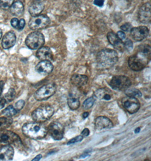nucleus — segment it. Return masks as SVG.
Returning a JSON list of instances; mask_svg holds the SVG:
<instances>
[{
    "mask_svg": "<svg viewBox=\"0 0 151 161\" xmlns=\"http://www.w3.org/2000/svg\"><path fill=\"white\" fill-rule=\"evenodd\" d=\"M118 59V54L115 50L105 49L100 50L96 56L98 66L102 69H110L116 64Z\"/></svg>",
    "mask_w": 151,
    "mask_h": 161,
    "instance_id": "f257e3e1",
    "label": "nucleus"
},
{
    "mask_svg": "<svg viewBox=\"0 0 151 161\" xmlns=\"http://www.w3.org/2000/svg\"><path fill=\"white\" fill-rule=\"evenodd\" d=\"M22 132L25 136L29 138L42 139L47 135L48 128L41 123H27L23 126Z\"/></svg>",
    "mask_w": 151,
    "mask_h": 161,
    "instance_id": "f03ea898",
    "label": "nucleus"
},
{
    "mask_svg": "<svg viewBox=\"0 0 151 161\" xmlns=\"http://www.w3.org/2000/svg\"><path fill=\"white\" fill-rule=\"evenodd\" d=\"M54 112V108L50 105L40 106L32 112V117L35 122H44L53 116Z\"/></svg>",
    "mask_w": 151,
    "mask_h": 161,
    "instance_id": "7ed1b4c3",
    "label": "nucleus"
},
{
    "mask_svg": "<svg viewBox=\"0 0 151 161\" xmlns=\"http://www.w3.org/2000/svg\"><path fill=\"white\" fill-rule=\"evenodd\" d=\"M45 39L42 33L37 31L33 32L28 35L25 39V44L32 50L38 49L43 47Z\"/></svg>",
    "mask_w": 151,
    "mask_h": 161,
    "instance_id": "20e7f679",
    "label": "nucleus"
},
{
    "mask_svg": "<svg viewBox=\"0 0 151 161\" xmlns=\"http://www.w3.org/2000/svg\"><path fill=\"white\" fill-rule=\"evenodd\" d=\"M21 144V140L16 133L10 130H0V144L20 145Z\"/></svg>",
    "mask_w": 151,
    "mask_h": 161,
    "instance_id": "39448f33",
    "label": "nucleus"
},
{
    "mask_svg": "<svg viewBox=\"0 0 151 161\" xmlns=\"http://www.w3.org/2000/svg\"><path fill=\"white\" fill-rule=\"evenodd\" d=\"M57 86L54 83L48 84L38 89L35 92L34 97L37 101L48 100L56 92Z\"/></svg>",
    "mask_w": 151,
    "mask_h": 161,
    "instance_id": "423d86ee",
    "label": "nucleus"
},
{
    "mask_svg": "<svg viewBox=\"0 0 151 161\" xmlns=\"http://www.w3.org/2000/svg\"><path fill=\"white\" fill-rule=\"evenodd\" d=\"M131 85V81L125 76H115L110 82V86L116 91H125Z\"/></svg>",
    "mask_w": 151,
    "mask_h": 161,
    "instance_id": "0eeeda50",
    "label": "nucleus"
},
{
    "mask_svg": "<svg viewBox=\"0 0 151 161\" xmlns=\"http://www.w3.org/2000/svg\"><path fill=\"white\" fill-rule=\"evenodd\" d=\"M50 24L49 17L45 15H39L31 18L29 21V27L32 30H39L47 27Z\"/></svg>",
    "mask_w": 151,
    "mask_h": 161,
    "instance_id": "6e6552de",
    "label": "nucleus"
},
{
    "mask_svg": "<svg viewBox=\"0 0 151 161\" xmlns=\"http://www.w3.org/2000/svg\"><path fill=\"white\" fill-rule=\"evenodd\" d=\"M122 104L124 108L130 114H134L140 108V105L137 98L127 96L122 100Z\"/></svg>",
    "mask_w": 151,
    "mask_h": 161,
    "instance_id": "1a4fd4ad",
    "label": "nucleus"
},
{
    "mask_svg": "<svg viewBox=\"0 0 151 161\" xmlns=\"http://www.w3.org/2000/svg\"><path fill=\"white\" fill-rule=\"evenodd\" d=\"M64 127L60 123L54 122L50 123L48 128V132L50 136L55 140H61L64 135Z\"/></svg>",
    "mask_w": 151,
    "mask_h": 161,
    "instance_id": "9d476101",
    "label": "nucleus"
},
{
    "mask_svg": "<svg viewBox=\"0 0 151 161\" xmlns=\"http://www.w3.org/2000/svg\"><path fill=\"white\" fill-rule=\"evenodd\" d=\"M148 62L139 55H134L129 58L128 64L130 68L135 71H141Z\"/></svg>",
    "mask_w": 151,
    "mask_h": 161,
    "instance_id": "9b49d317",
    "label": "nucleus"
},
{
    "mask_svg": "<svg viewBox=\"0 0 151 161\" xmlns=\"http://www.w3.org/2000/svg\"><path fill=\"white\" fill-rule=\"evenodd\" d=\"M138 18L140 22L148 23L151 20V7L150 3H144L139 8Z\"/></svg>",
    "mask_w": 151,
    "mask_h": 161,
    "instance_id": "f8f14e48",
    "label": "nucleus"
},
{
    "mask_svg": "<svg viewBox=\"0 0 151 161\" xmlns=\"http://www.w3.org/2000/svg\"><path fill=\"white\" fill-rule=\"evenodd\" d=\"M131 35L134 40L137 42H141L146 39L148 36L149 30L145 26H140L132 28L130 30Z\"/></svg>",
    "mask_w": 151,
    "mask_h": 161,
    "instance_id": "ddd939ff",
    "label": "nucleus"
},
{
    "mask_svg": "<svg viewBox=\"0 0 151 161\" xmlns=\"http://www.w3.org/2000/svg\"><path fill=\"white\" fill-rule=\"evenodd\" d=\"M107 38L108 41L114 47L120 52H123L125 50L124 42L118 37L117 34L113 32H109L107 35Z\"/></svg>",
    "mask_w": 151,
    "mask_h": 161,
    "instance_id": "4468645a",
    "label": "nucleus"
},
{
    "mask_svg": "<svg viewBox=\"0 0 151 161\" xmlns=\"http://www.w3.org/2000/svg\"><path fill=\"white\" fill-rule=\"evenodd\" d=\"M13 147L9 145H3L0 147V160L11 161L14 157Z\"/></svg>",
    "mask_w": 151,
    "mask_h": 161,
    "instance_id": "2eb2a0df",
    "label": "nucleus"
},
{
    "mask_svg": "<svg viewBox=\"0 0 151 161\" xmlns=\"http://www.w3.org/2000/svg\"><path fill=\"white\" fill-rule=\"evenodd\" d=\"M95 125L96 128L98 130L110 129L113 126V123L108 118L103 116L98 117L96 119Z\"/></svg>",
    "mask_w": 151,
    "mask_h": 161,
    "instance_id": "dca6fc26",
    "label": "nucleus"
},
{
    "mask_svg": "<svg viewBox=\"0 0 151 161\" xmlns=\"http://www.w3.org/2000/svg\"><path fill=\"white\" fill-rule=\"evenodd\" d=\"M53 69V65L49 61H42L36 66L37 72L44 75L50 74L52 72Z\"/></svg>",
    "mask_w": 151,
    "mask_h": 161,
    "instance_id": "f3484780",
    "label": "nucleus"
},
{
    "mask_svg": "<svg viewBox=\"0 0 151 161\" xmlns=\"http://www.w3.org/2000/svg\"><path fill=\"white\" fill-rule=\"evenodd\" d=\"M37 57L41 61H50L53 59V53L49 47H42L37 51Z\"/></svg>",
    "mask_w": 151,
    "mask_h": 161,
    "instance_id": "a211bd4d",
    "label": "nucleus"
},
{
    "mask_svg": "<svg viewBox=\"0 0 151 161\" xmlns=\"http://www.w3.org/2000/svg\"><path fill=\"white\" fill-rule=\"evenodd\" d=\"M16 42V36L15 34L12 32H8L6 33L5 36L3 37L2 41V46L3 47L8 49L10 47H13Z\"/></svg>",
    "mask_w": 151,
    "mask_h": 161,
    "instance_id": "6ab92c4d",
    "label": "nucleus"
},
{
    "mask_svg": "<svg viewBox=\"0 0 151 161\" xmlns=\"http://www.w3.org/2000/svg\"><path fill=\"white\" fill-rule=\"evenodd\" d=\"M44 8V3L41 0H35L29 8V12L32 17L39 15Z\"/></svg>",
    "mask_w": 151,
    "mask_h": 161,
    "instance_id": "aec40b11",
    "label": "nucleus"
},
{
    "mask_svg": "<svg viewBox=\"0 0 151 161\" xmlns=\"http://www.w3.org/2000/svg\"><path fill=\"white\" fill-rule=\"evenodd\" d=\"M88 78L86 75L74 74L71 78V83L73 85L78 87L84 86L87 84Z\"/></svg>",
    "mask_w": 151,
    "mask_h": 161,
    "instance_id": "412c9836",
    "label": "nucleus"
},
{
    "mask_svg": "<svg viewBox=\"0 0 151 161\" xmlns=\"http://www.w3.org/2000/svg\"><path fill=\"white\" fill-rule=\"evenodd\" d=\"M94 95L99 100H110L112 98V91L108 88H100L96 91Z\"/></svg>",
    "mask_w": 151,
    "mask_h": 161,
    "instance_id": "4be33fe9",
    "label": "nucleus"
},
{
    "mask_svg": "<svg viewBox=\"0 0 151 161\" xmlns=\"http://www.w3.org/2000/svg\"><path fill=\"white\" fill-rule=\"evenodd\" d=\"M10 11L12 14L14 15H21L24 11V5L22 2H21L20 1H17L13 3V4L10 7Z\"/></svg>",
    "mask_w": 151,
    "mask_h": 161,
    "instance_id": "5701e85b",
    "label": "nucleus"
},
{
    "mask_svg": "<svg viewBox=\"0 0 151 161\" xmlns=\"http://www.w3.org/2000/svg\"><path fill=\"white\" fill-rule=\"evenodd\" d=\"M67 103L69 107L72 110H76L80 106V102L78 97L74 94H70L69 96L67 99Z\"/></svg>",
    "mask_w": 151,
    "mask_h": 161,
    "instance_id": "b1692460",
    "label": "nucleus"
},
{
    "mask_svg": "<svg viewBox=\"0 0 151 161\" xmlns=\"http://www.w3.org/2000/svg\"><path fill=\"white\" fill-rule=\"evenodd\" d=\"M151 47L148 45H141L139 47L138 55L141 56L143 58L149 62L151 58Z\"/></svg>",
    "mask_w": 151,
    "mask_h": 161,
    "instance_id": "393cba45",
    "label": "nucleus"
},
{
    "mask_svg": "<svg viewBox=\"0 0 151 161\" xmlns=\"http://www.w3.org/2000/svg\"><path fill=\"white\" fill-rule=\"evenodd\" d=\"M13 123V119L10 117L0 118V130H6Z\"/></svg>",
    "mask_w": 151,
    "mask_h": 161,
    "instance_id": "a878e982",
    "label": "nucleus"
},
{
    "mask_svg": "<svg viewBox=\"0 0 151 161\" xmlns=\"http://www.w3.org/2000/svg\"><path fill=\"white\" fill-rule=\"evenodd\" d=\"M125 94L127 96L134 98H139L142 96V94L140 91L136 88H127L125 90Z\"/></svg>",
    "mask_w": 151,
    "mask_h": 161,
    "instance_id": "bb28decb",
    "label": "nucleus"
},
{
    "mask_svg": "<svg viewBox=\"0 0 151 161\" xmlns=\"http://www.w3.org/2000/svg\"><path fill=\"white\" fill-rule=\"evenodd\" d=\"M17 112L18 111L13 106L10 105L8 106V107H7L5 109H4L2 112V113L6 117H10L15 115L17 114Z\"/></svg>",
    "mask_w": 151,
    "mask_h": 161,
    "instance_id": "cd10ccee",
    "label": "nucleus"
},
{
    "mask_svg": "<svg viewBox=\"0 0 151 161\" xmlns=\"http://www.w3.org/2000/svg\"><path fill=\"white\" fill-rule=\"evenodd\" d=\"M15 95H16V93L13 88L9 89L8 92L6 93L4 96V98L6 102L8 103V102L12 101L15 97Z\"/></svg>",
    "mask_w": 151,
    "mask_h": 161,
    "instance_id": "c85d7f7f",
    "label": "nucleus"
},
{
    "mask_svg": "<svg viewBox=\"0 0 151 161\" xmlns=\"http://www.w3.org/2000/svg\"><path fill=\"white\" fill-rule=\"evenodd\" d=\"M14 0H0V8L3 10H7L13 4Z\"/></svg>",
    "mask_w": 151,
    "mask_h": 161,
    "instance_id": "c756f323",
    "label": "nucleus"
},
{
    "mask_svg": "<svg viewBox=\"0 0 151 161\" xmlns=\"http://www.w3.org/2000/svg\"><path fill=\"white\" fill-rule=\"evenodd\" d=\"M95 100L93 97H90L88 98H87V100H85L83 104V107L84 109L88 110L89 108L92 107L94 103H95Z\"/></svg>",
    "mask_w": 151,
    "mask_h": 161,
    "instance_id": "7c9ffc66",
    "label": "nucleus"
},
{
    "mask_svg": "<svg viewBox=\"0 0 151 161\" xmlns=\"http://www.w3.org/2000/svg\"><path fill=\"white\" fill-rule=\"evenodd\" d=\"M124 47L125 49L131 51L133 48V43L131 40L130 39H126V41L124 42Z\"/></svg>",
    "mask_w": 151,
    "mask_h": 161,
    "instance_id": "2f4dec72",
    "label": "nucleus"
},
{
    "mask_svg": "<svg viewBox=\"0 0 151 161\" xmlns=\"http://www.w3.org/2000/svg\"><path fill=\"white\" fill-rule=\"evenodd\" d=\"M83 139V136L82 135H80V136H78L73 138V139L70 140L69 142H67V145L72 144H74L76 142H81V140Z\"/></svg>",
    "mask_w": 151,
    "mask_h": 161,
    "instance_id": "473e14b6",
    "label": "nucleus"
},
{
    "mask_svg": "<svg viewBox=\"0 0 151 161\" xmlns=\"http://www.w3.org/2000/svg\"><path fill=\"white\" fill-rule=\"evenodd\" d=\"M25 105V101H23V100H20L19 101H18V102L15 103V108L17 110V111H20V110L24 107Z\"/></svg>",
    "mask_w": 151,
    "mask_h": 161,
    "instance_id": "72a5a7b5",
    "label": "nucleus"
},
{
    "mask_svg": "<svg viewBox=\"0 0 151 161\" xmlns=\"http://www.w3.org/2000/svg\"><path fill=\"white\" fill-rule=\"evenodd\" d=\"M132 25L129 23H126L120 26V29L125 32H128L131 30Z\"/></svg>",
    "mask_w": 151,
    "mask_h": 161,
    "instance_id": "f704fd0d",
    "label": "nucleus"
},
{
    "mask_svg": "<svg viewBox=\"0 0 151 161\" xmlns=\"http://www.w3.org/2000/svg\"><path fill=\"white\" fill-rule=\"evenodd\" d=\"M11 25L14 28L18 29V25H19V20L17 18H13L11 20Z\"/></svg>",
    "mask_w": 151,
    "mask_h": 161,
    "instance_id": "c9c22d12",
    "label": "nucleus"
},
{
    "mask_svg": "<svg viewBox=\"0 0 151 161\" xmlns=\"http://www.w3.org/2000/svg\"><path fill=\"white\" fill-rule=\"evenodd\" d=\"M25 20L23 19H21L19 21V25H18V30H23L24 27H25Z\"/></svg>",
    "mask_w": 151,
    "mask_h": 161,
    "instance_id": "e433bc0d",
    "label": "nucleus"
},
{
    "mask_svg": "<svg viewBox=\"0 0 151 161\" xmlns=\"http://www.w3.org/2000/svg\"><path fill=\"white\" fill-rule=\"evenodd\" d=\"M117 35L118 37L121 40H122L123 39H125L126 38V35H125V33L123 32V31H118L117 34Z\"/></svg>",
    "mask_w": 151,
    "mask_h": 161,
    "instance_id": "4c0bfd02",
    "label": "nucleus"
},
{
    "mask_svg": "<svg viewBox=\"0 0 151 161\" xmlns=\"http://www.w3.org/2000/svg\"><path fill=\"white\" fill-rule=\"evenodd\" d=\"M103 0H95L94 3L96 5L98 6H103Z\"/></svg>",
    "mask_w": 151,
    "mask_h": 161,
    "instance_id": "58836bf2",
    "label": "nucleus"
},
{
    "mask_svg": "<svg viewBox=\"0 0 151 161\" xmlns=\"http://www.w3.org/2000/svg\"><path fill=\"white\" fill-rule=\"evenodd\" d=\"M90 134V130L88 128H85L81 132V135L83 136H88Z\"/></svg>",
    "mask_w": 151,
    "mask_h": 161,
    "instance_id": "ea45409f",
    "label": "nucleus"
},
{
    "mask_svg": "<svg viewBox=\"0 0 151 161\" xmlns=\"http://www.w3.org/2000/svg\"><path fill=\"white\" fill-rule=\"evenodd\" d=\"M3 86H4V82L3 81H0V97H1V95L2 92H3Z\"/></svg>",
    "mask_w": 151,
    "mask_h": 161,
    "instance_id": "a19ab883",
    "label": "nucleus"
},
{
    "mask_svg": "<svg viewBox=\"0 0 151 161\" xmlns=\"http://www.w3.org/2000/svg\"><path fill=\"white\" fill-rule=\"evenodd\" d=\"M42 158V154H39V155H38V156H37L35 158L33 159H32V161H39L40 159Z\"/></svg>",
    "mask_w": 151,
    "mask_h": 161,
    "instance_id": "79ce46f5",
    "label": "nucleus"
},
{
    "mask_svg": "<svg viewBox=\"0 0 151 161\" xmlns=\"http://www.w3.org/2000/svg\"><path fill=\"white\" fill-rule=\"evenodd\" d=\"M89 115V113H87V112H86V113H84L83 114V117L84 118H86L88 117V116Z\"/></svg>",
    "mask_w": 151,
    "mask_h": 161,
    "instance_id": "37998d69",
    "label": "nucleus"
},
{
    "mask_svg": "<svg viewBox=\"0 0 151 161\" xmlns=\"http://www.w3.org/2000/svg\"><path fill=\"white\" fill-rule=\"evenodd\" d=\"M140 128L139 127V128H137L135 130V133H139V131H140Z\"/></svg>",
    "mask_w": 151,
    "mask_h": 161,
    "instance_id": "c03bdc74",
    "label": "nucleus"
},
{
    "mask_svg": "<svg viewBox=\"0 0 151 161\" xmlns=\"http://www.w3.org/2000/svg\"><path fill=\"white\" fill-rule=\"evenodd\" d=\"M88 154H87V153H85V154H83L82 156H81V157H83V158H85L86 156H88Z\"/></svg>",
    "mask_w": 151,
    "mask_h": 161,
    "instance_id": "a18cd8bd",
    "label": "nucleus"
},
{
    "mask_svg": "<svg viewBox=\"0 0 151 161\" xmlns=\"http://www.w3.org/2000/svg\"><path fill=\"white\" fill-rule=\"evenodd\" d=\"M2 36H3V32H2V30L0 29V39H1Z\"/></svg>",
    "mask_w": 151,
    "mask_h": 161,
    "instance_id": "49530a36",
    "label": "nucleus"
}]
</instances>
